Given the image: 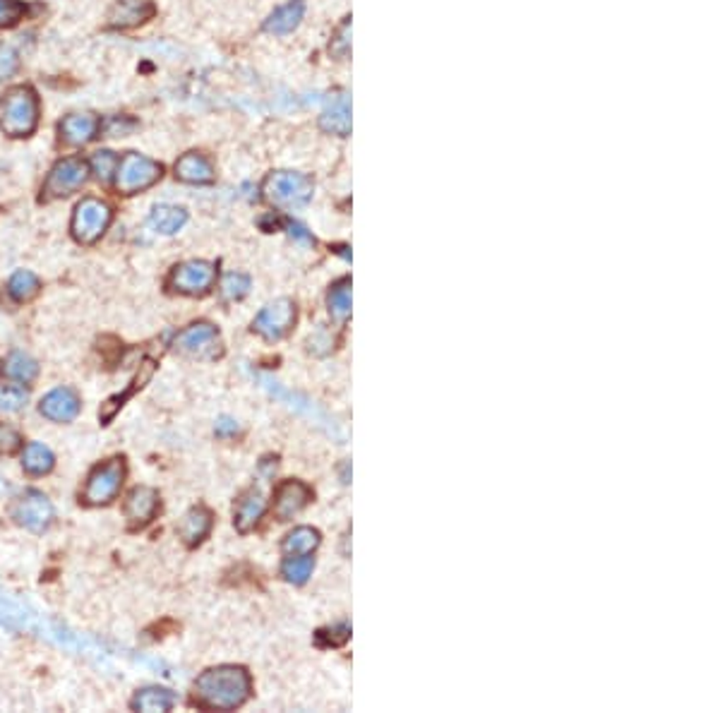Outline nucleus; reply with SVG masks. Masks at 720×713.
<instances>
[{
  "label": "nucleus",
  "instance_id": "nucleus-1",
  "mask_svg": "<svg viewBox=\"0 0 720 713\" xmlns=\"http://www.w3.org/2000/svg\"><path fill=\"white\" fill-rule=\"evenodd\" d=\"M193 692L197 707L209 711H235L250 699L253 680L245 668L216 666L197 678Z\"/></svg>",
  "mask_w": 720,
  "mask_h": 713
},
{
  "label": "nucleus",
  "instance_id": "nucleus-2",
  "mask_svg": "<svg viewBox=\"0 0 720 713\" xmlns=\"http://www.w3.org/2000/svg\"><path fill=\"white\" fill-rule=\"evenodd\" d=\"M39 96L27 85L13 87L0 101V127L10 137H27L39 126Z\"/></svg>",
  "mask_w": 720,
  "mask_h": 713
},
{
  "label": "nucleus",
  "instance_id": "nucleus-3",
  "mask_svg": "<svg viewBox=\"0 0 720 713\" xmlns=\"http://www.w3.org/2000/svg\"><path fill=\"white\" fill-rule=\"evenodd\" d=\"M127 467L123 457H111L104 464L92 468V474L82 487V502L89 507H106L118 497L120 487L125 483Z\"/></svg>",
  "mask_w": 720,
  "mask_h": 713
},
{
  "label": "nucleus",
  "instance_id": "nucleus-4",
  "mask_svg": "<svg viewBox=\"0 0 720 713\" xmlns=\"http://www.w3.org/2000/svg\"><path fill=\"white\" fill-rule=\"evenodd\" d=\"M315 183L310 176L298 174V171H274L267 176L262 193L272 205L284 209L303 207L313 200Z\"/></svg>",
  "mask_w": 720,
  "mask_h": 713
},
{
  "label": "nucleus",
  "instance_id": "nucleus-5",
  "mask_svg": "<svg viewBox=\"0 0 720 713\" xmlns=\"http://www.w3.org/2000/svg\"><path fill=\"white\" fill-rule=\"evenodd\" d=\"M164 176V166L159 161L149 159L145 154L130 152L118 161L114 186L120 195H137L156 186Z\"/></svg>",
  "mask_w": 720,
  "mask_h": 713
},
{
  "label": "nucleus",
  "instance_id": "nucleus-6",
  "mask_svg": "<svg viewBox=\"0 0 720 713\" xmlns=\"http://www.w3.org/2000/svg\"><path fill=\"white\" fill-rule=\"evenodd\" d=\"M111 221H114V209L108 207L106 202L99 200V197H85L75 207L70 231H73V238L77 243L94 246L96 240H101V236L106 234Z\"/></svg>",
  "mask_w": 720,
  "mask_h": 713
},
{
  "label": "nucleus",
  "instance_id": "nucleus-7",
  "mask_svg": "<svg viewBox=\"0 0 720 713\" xmlns=\"http://www.w3.org/2000/svg\"><path fill=\"white\" fill-rule=\"evenodd\" d=\"M174 351L185 358L216 360L224 356V341L212 322H193L190 327L175 334Z\"/></svg>",
  "mask_w": 720,
  "mask_h": 713
},
{
  "label": "nucleus",
  "instance_id": "nucleus-8",
  "mask_svg": "<svg viewBox=\"0 0 720 713\" xmlns=\"http://www.w3.org/2000/svg\"><path fill=\"white\" fill-rule=\"evenodd\" d=\"M89 164L82 156H65L60 159L51 171H48L46 180H44V200H60L67 195L77 193L80 187L87 186L89 180Z\"/></svg>",
  "mask_w": 720,
  "mask_h": 713
},
{
  "label": "nucleus",
  "instance_id": "nucleus-9",
  "mask_svg": "<svg viewBox=\"0 0 720 713\" xmlns=\"http://www.w3.org/2000/svg\"><path fill=\"white\" fill-rule=\"evenodd\" d=\"M214 281H216V265L207 260H187L171 269L166 284L174 294L202 298L212 291Z\"/></svg>",
  "mask_w": 720,
  "mask_h": 713
},
{
  "label": "nucleus",
  "instance_id": "nucleus-10",
  "mask_svg": "<svg viewBox=\"0 0 720 713\" xmlns=\"http://www.w3.org/2000/svg\"><path fill=\"white\" fill-rule=\"evenodd\" d=\"M298 307L291 298H279L267 303L260 313L255 315L253 332L260 334L265 341H281L295 325Z\"/></svg>",
  "mask_w": 720,
  "mask_h": 713
},
{
  "label": "nucleus",
  "instance_id": "nucleus-11",
  "mask_svg": "<svg viewBox=\"0 0 720 713\" xmlns=\"http://www.w3.org/2000/svg\"><path fill=\"white\" fill-rule=\"evenodd\" d=\"M10 514H13L15 524H20L22 528H27L32 534H44V531H48V527L55 519L54 505H51V500L41 490H27L22 497H17Z\"/></svg>",
  "mask_w": 720,
  "mask_h": 713
},
{
  "label": "nucleus",
  "instance_id": "nucleus-12",
  "mask_svg": "<svg viewBox=\"0 0 720 713\" xmlns=\"http://www.w3.org/2000/svg\"><path fill=\"white\" fill-rule=\"evenodd\" d=\"M161 509V497L159 493L149 486H137L133 487L125 497L123 505V514H125L130 528H145L147 524H152V519L159 514Z\"/></svg>",
  "mask_w": 720,
  "mask_h": 713
},
{
  "label": "nucleus",
  "instance_id": "nucleus-13",
  "mask_svg": "<svg viewBox=\"0 0 720 713\" xmlns=\"http://www.w3.org/2000/svg\"><path fill=\"white\" fill-rule=\"evenodd\" d=\"M82 399L73 387H55L39 401V414L51 423H70L80 416Z\"/></svg>",
  "mask_w": 720,
  "mask_h": 713
},
{
  "label": "nucleus",
  "instance_id": "nucleus-14",
  "mask_svg": "<svg viewBox=\"0 0 720 713\" xmlns=\"http://www.w3.org/2000/svg\"><path fill=\"white\" fill-rule=\"evenodd\" d=\"M313 500V490L303 480H284L274 493L272 512L279 521H291Z\"/></svg>",
  "mask_w": 720,
  "mask_h": 713
},
{
  "label": "nucleus",
  "instance_id": "nucleus-15",
  "mask_svg": "<svg viewBox=\"0 0 720 713\" xmlns=\"http://www.w3.org/2000/svg\"><path fill=\"white\" fill-rule=\"evenodd\" d=\"M60 140L70 147H85L101 133V120L94 114H70L60 120Z\"/></svg>",
  "mask_w": 720,
  "mask_h": 713
},
{
  "label": "nucleus",
  "instance_id": "nucleus-16",
  "mask_svg": "<svg viewBox=\"0 0 720 713\" xmlns=\"http://www.w3.org/2000/svg\"><path fill=\"white\" fill-rule=\"evenodd\" d=\"M265 509H267V502H265V495L257 490V487H250L245 493L240 495L238 502H235V512H234V524L238 534H250L257 524L265 517Z\"/></svg>",
  "mask_w": 720,
  "mask_h": 713
},
{
  "label": "nucleus",
  "instance_id": "nucleus-17",
  "mask_svg": "<svg viewBox=\"0 0 720 713\" xmlns=\"http://www.w3.org/2000/svg\"><path fill=\"white\" fill-rule=\"evenodd\" d=\"M214 517L209 512L207 507H193L183 514V519L178 521V538L185 543L187 547L200 546L202 540L207 538L209 531H212Z\"/></svg>",
  "mask_w": 720,
  "mask_h": 713
},
{
  "label": "nucleus",
  "instance_id": "nucleus-18",
  "mask_svg": "<svg viewBox=\"0 0 720 713\" xmlns=\"http://www.w3.org/2000/svg\"><path fill=\"white\" fill-rule=\"evenodd\" d=\"M154 13H156V7L149 0H118L108 10V25L115 29L137 27L142 22H147Z\"/></svg>",
  "mask_w": 720,
  "mask_h": 713
},
{
  "label": "nucleus",
  "instance_id": "nucleus-19",
  "mask_svg": "<svg viewBox=\"0 0 720 713\" xmlns=\"http://www.w3.org/2000/svg\"><path fill=\"white\" fill-rule=\"evenodd\" d=\"M175 178L190 186H207L214 180L212 161L200 152H187L175 161Z\"/></svg>",
  "mask_w": 720,
  "mask_h": 713
},
{
  "label": "nucleus",
  "instance_id": "nucleus-20",
  "mask_svg": "<svg viewBox=\"0 0 720 713\" xmlns=\"http://www.w3.org/2000/svg\"><path fill=\"white\" fill-rule=\"evenodd\" d=\"M39 375V363L25 351H10L0 363V377L15 385H29Z\"/></svg>",
  "mask_w": 720,
  "mask_h": 713
},
{
  "label": "nucleus",
  "instance_id": "nucleus-21",
  "mask_svg": "<svg viewBox=\"0 0 720 713\" xmlns=\"http://www.w3.org/2000/svg\"><path fill=\"white\" fill-rule=\"evenodd\" d=\"M154 370H156V366H154V360H145L140 366V373L135 375V380L130 382V387H127L125 392L123 394H115V397H111V399L106 401V404H101V411H99V420L104 423V426H108L111 420L115 418V414H118L120 408L125 407V401L133 397L137 389H142V387L147 385L149 380H152Z\"/></svg>",
  "mask_w": 720,
  "mask_h": 713
},
{
  "label": "nucleus",
  "instance_id": "nucleus-22",
  "mask_svg": "<svg viewBox=\"0 0 720 713\" xmlns=\"http://www.w3.org/2000/svg\"><path fill=\"white\" fill-rule=\"evenodd\" d=\"M175 692L166 689V687H142L137 689L130 701V708L133 711H145V713H164L171 711L175 707Z\"/></svg>",
  "mask_w": 720,
  "mask_h": 713
},
{
  "label": "nucleus",
  "instance_id": "nucleus-23",
  "mask_svg": "<svg viewBox=\"0 0 720 713\" xmlns=\"http://www.w3.org/2000/svg\"><path fill=\"white\" fill-rule=\"evenodd\" d=\"M320 127L325 133L339 135V137L351 135V99H348V94H339L332 101V106L322 114Z\"/></svg>",
  "mask_w": 720,
  "mask_h": 713
},
{
  "label": "nucleus",
  "instance_id": "nucleus-24",
  "mask_svg": "<svg viewBox=\"0 0 720 713\" xmlns=\"http://www.w3.org/2000/svg\"><path fill=\"white\" fill-rule=\"evenodd\" d=\"M305 15V0H288L286 5L276 7L269 20L265 22V29L269 34H291Z\"/></svg>",
  "mask_w": 720,
  "mask_h": 713
},
{
  "label": "nucleus",
  "instance_id": "nucleus-25",
  "mask_svg": "<svg viewBox=\"0 0 720 713\" xmlns=\"http://www.w3.org/2000/svg\"><path fill=\"white\" fill-rule=\"evenodd\" d=\"M187 224V209L178 205H156L149 214V226L161 236H174Z\"/></svg>",
  "mask_w": 720,
  "mask_h": 713
},
{
  "label": "nucleus",
  "instance_id": "nucleus-26",
  "mask_svg": "<svg viewBox=\"0 0 720 713\" xmlns=\"http://www.w3.org/2000/svg\"><path fill=\"white\" fill-rule=\"evenodd\" d=\"M55 467V454L41 442H29L22 449V468L29 476H46Z\"/></svg>",
  "mask_w": 720,
  "mask_h": 713
},
{
  "label": "nucleus",
  "instance_id": "nucleus-27",
  "mask_svg": "<svg viewBox=\"0 0 720 713\" xmlns=\"http://www.w3.org/2000/svg\"><path fill=\"white\" fill-rule=\"evenodd\" d=\"M39 291H41L39 276L34 272H29V269H17V272L10 276V281H7V296H10V300L17 303V306H25V303L34 300L39 296Z\"/></svg>",
  "mask_w": 720,
  "mask_h": 713
},
{
  "label": "nucleus",
  "instance_id": "nucleus-28",
  "mask_svg": "<svg viewBox=\"0 0 720 713\" xmlns=\"http://www.w3.org/2000/svg\"><path fill=\"white\" fill-rule=\"evenodd\" d=\"M322 543V536L313 527H298L284 538V553L288 555H310L315 553Z\"/></svg>",
  "mask_w": 720,
  "mask_h": 713
},
{
  "label": "nucleus",
  "instance_id": "nucleus-29",
  "mask_svg": "<svg viewBox=\"0 0 720 713\" xmlns=\"http://www.w3.org/2000/svg\"><path fill=\"white\" fill-rule=\"evenodd\" d=\"M351 286H354V284H351L348 276H344V279H339L336 284L329 286L327 307H329V315H332L336 322H346L348 317H351Z\"/></svg>",
  "mask_w": 720,
  "mask_h": 713
},
{
  "label": "nucleus",
  "instance_id": "nucleus-30",
  "mask_svg": "<svg viewBox=\"0 0 720 713\" xmlns=\"http://www.w3.org/2000/svg\"><path fill=\"white\" fill-rule=\"evenodd\" d=\"M313 569H315V560L310 555H288L286 560H284V565H281V577H284L288 584H294V587H303V584L310 579Z\"/></svg>",
  "mask_w": 720,
  "mask_h": 713
},
{
  "label": "nucleus",
  "instance_id": "nucleus-31",
  "mask_svg": "<svg viewBox=\"0 0 720 713\" xmlns=\"http://www.w3.org/2000/svg\"><path fill=\"white\" fill-rule=\"evenodd\" d=\"M29 392L25 385H0V414H17L27 407Z\"/></svg>",
  "mask_w": 720,
  "mask_h": 713
},
{
  "label": "nucleus",
  "instance_id": "nucleus-32",
  "mask_svg": "<svg viewBox=\"0 0 720 713\" xmlns=\"http://www.w3.org/2000/svg\"><path fill=\"white\" fill-rule=\"evenodd\" d=\"M118 156H115L114 152H108V149H101V152H96L92 156V161H89V171H92L94 176H96V180L99 183H104V186H108L111 180H114L115 176V168H118Z\"/></svg>",
  "mask_w": 720,
  "mask_h": 713
},
{
  "label": "nucleus",
  "instance_id": "nucleus-33",
  "mask_svg": "<svg viewBox=\"0 0 720 713\" xmlns=\"http://www.w3.org/2000/svg\"><path fill=\"white\" fill-rule=\"evenodd\" d=\"M250 286H253V281H250L247 274L231 272L221 281V296L226 300H240L250 294Z\"/></svg>",
  "mask_w": 720,
  "mask_h": 713
},
{
  "label": "nucleus",
  "instance_id": "nucleus-34",
  "mask_svg": "<svg viewBox=\"0 0 720 713\" xmlns=\"http://www.w3.org/2000/svg\"><path fill=\"white\" fill-rule=\"evenodd\" d=\"M348 639H351V625H348V622H339V625L325 627V629H320V632H317V644L325 648L344 647Z\"/></svg>",
  "mask_w": 720,
  "mask_h": 713
},
{
  "label": "nucleus",
  "instance_id": "nucleus-35",
  "mask_svg": "<svg viewBox=\"0 0 720 713\" xmlns=\"http://www.w3.org/2000/svg\"><path fill=\"white\" fill-rule=\"evenodd\" d=\"M27 7L22 0H0V29L13 27L25 17Z\"/></svg>",
  "mask_w": 720,
  "mask_h": 713
},
{
  "label": "nucleus",
  "instance_id": "nucleus-36",
  "mask_svg": "<svg viewBox=\"0 0 720 713\" xmlns=\"http://www.w3.org/2000/svg\"><path fill=\"white\" fill-rule=\"evenodd\" d=\"M22 447V435L17 427L0 423V457H10Z\"/></svg>",
  "mask_w": 720,
  "mask_h": 713
},
{
  "label": "nucleus",
  "instance_id": "nucleus-37",
  "mask_svg": "<svg viewBox=\"0 0 720 713\" xmlns=\"http://www.w3.org/2000/svg\"><path fill=\"white\" fill-rule=\"evenodd\" d=\"M135 127H137V120L127 118V115H114L106 123H101V133H106L108 137H123V135L133 133Z\"/></svg>",
  "mask_w": 720,
  "mask_h": 713
},
{
  "label": "nucleus",
  "instance_id": "nucleus-38",
  "mask_svg": "<svg viewBox=\"0 0 720 713\" xmlns=\"http://www.w3.org/2000/svg\"><path fill=\"white\" fill-rule=\"evenodd\" d=\"M17 67H20V55H17V51L13 46L0 44V82L13 77L17 73Z\"/></svg>",
  "mask_w": 720,
  "mask_h": 713
},
{
  "label": "nucleus",
  "instance_id": "nucleus-39",
  "mask_svg": "<svg viewBox=\"0 0 720 713\" xmlns=\"http://www.w3.org/2000/svg\"><path fill=\"white\" fill-rule=\"evenodd\" d=\"M332 51L339 55V58L348 55V51H351V17L336 29V36H334L332 41Z\"/></svg>",
  "mask_w": 720,
  "mask_h": 713
},
{
  "label": "nucleus",
  "instance_id": "nucleus-40",
  "mask_svg": "<svg viewBox=\"0 0 720 713\" xmlns=\"http://www.w3.org/2000/svg\"><path fill=\"white\" fill-rule=\"evenodd\" d=\"M332 348H334V341L327 334V329H317V334L310 336V354L327 356Z\"/></svg>",
  "mask_w": 720,
  "mask_h": 713
},
{
  "label": "nucleus",
  "instance_id": "nucleus-41",
  "mask_svg": "<svg viewBox=\"0 0 720 713\" xmlns=\"http://www.w3.org/2000/svg\"><path fill=\"white\" fill-rule=\"evenodd\" d=\"M284 226H286L288 236L298 240V243H303V246H315L313 234H310V231H307V228L303 226V224H298V221H286Z\"/></svg>",
  "mask_w": 720,
  "mask_h": 713
},
{
  "label": "nucleus",
  "instance_id": "nucleus-42",
  "mask_svg": "<svg viewBox=\"0 0 720 713\" xmlns=\"http://www.w3.org/2000/svg\"><path fill=\"white\" fill-rule=\"evenodd\" d=\"M214 433H216V437H221V440H231V437H235V435L240 433V426L234 418H221L219 423H216V427H214Z\"/></svg>",
  "mask_w": 720,
  "mask_h": 713
}]
</instances>
